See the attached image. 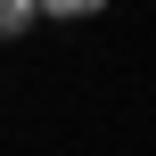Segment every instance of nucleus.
<instances>
[{
	"mask_svg": "<svg viewBox=\"0 0 156 156\" xmlns=\"http://www.w3.org/2000/svg\"><path fill=\"white\" fill-rule=\"evenodd\" d=\"M33 16H41V0H0V41H16Z\"/></svg>",
	"mask_w": 156,
	"mask_h": 156,
	"instance_id": "obj_1",
	"label": "nucleus"
},
{
	"mask_svg": "<svg viewBox=\"0 0 156 156\" xmlns=\"http://www.w3.org/2000/svg\"><path fill=\"white\" fill-rule=\"evenodd\" d=\"M107 0H41V16H99Z\"/></svg>",
	"mask_w": 156,
	"mask_h": 156,
	"instance_id": "obj_2",
	"label": "nucleus"
}]
</instances>
